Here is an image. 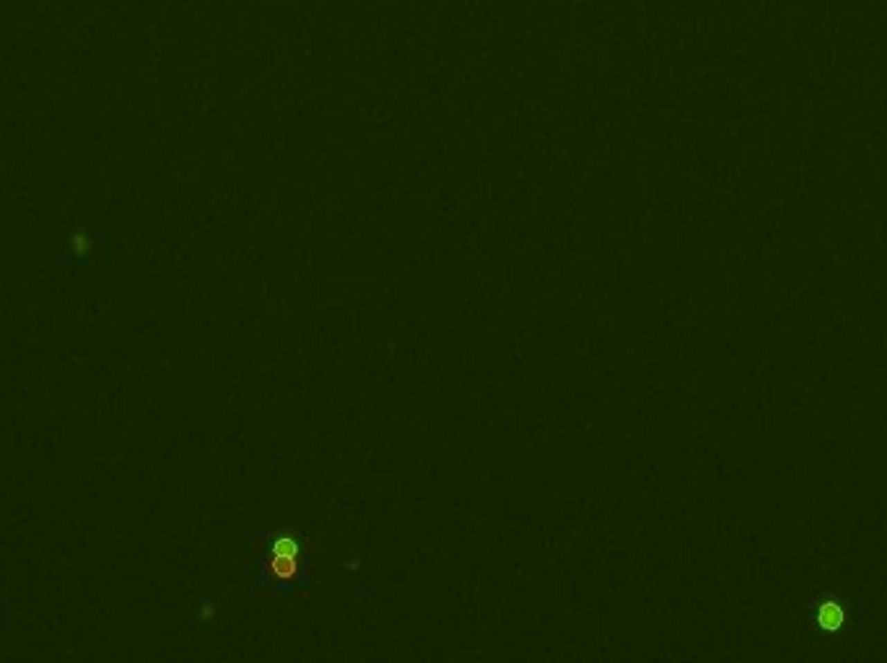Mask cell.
Instances as JSON below:
<instances>
[{
    "label": "cell",
    "mask_w": 887,
    "mask_h": 663,
    "mask_svg": "<svg viewBox=\"0 0 887 663\" xmlns=\"http://www.w3.org/2000/svg\"><path fill=\"white\" fill-rule=\"evenodd\" d=\"M296 568H299V547L291 539H278L275 554H273V570H275V575L289 578Z\"/></svg>",
    "instance_id": "obj_1"
}]
</instances>
